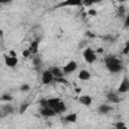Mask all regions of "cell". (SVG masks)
Listing matches in <instances>:
<instances>
[{
    "mask_svg": "<svg viewBox=\"0 0 129 129\" xmlns=\"http://www.w3.org/2000/svg\"><path fill=\"white\" fill-rule=\"evenodd\" d=\"M105 66L110 73H119L123 70L122 61L115 55H107L105 58Z\"/></svg>",
    "mask_w": 129,
    "mask_h": 129,
    "instance_id": "cell-1",
    "label": "cell"
},
{
    "mask_svg": "<svg viewBox=\"0 0 129 129\" xmlns=\"http://www.w3.org/2000/svg\"><path fill=\"white\" fill-rule=\"evenodd\" d=\"M83 57L85 59L86 62L92 64L94 63L96 60H97V55H96V52L91 48V47H88L86 48L84 51H83Z\"/></svg>",
    "mask_w": 129,
    "mask_h": 129,
    "instance_id": "cell-2",
    "label": "cell"
},
{
    "mask_svg": "<svg viewBox=\"0 0 129 129\" xmlns=\"http://www.w3.org/2000/svg\"><path fill=\"white\" fill-rule=\"evenodd\" d=\"M54 80V77L52 76L51 72L49 70H45L41 73V83L43 85H49Z\"/></svg>",
    "mask_w": 129,
    "mask_h": 129,
    "instance_id": "cell-3",
    "label": "cell"
},
{
    "mask_svg": "<svg viewBox=\"0 0 129 129\" xmlns=\"http://www.w3.org/2000/svg\"><path fill=\"white\" fill-rule=\"evenodd\" d=\"M117 92L118 93H121V94H125L127 92H129V79L125 76L123 77L120 85L118 86V89H117Z\"/></svg>",
    "mask_w": 129,
    "mask_h": 129,
    "instance_id": "cell-4",
    "label": "cell"
},
{
    "mask_svg": "<svg viewBox=\"0 0 129 129\" xmlns=\"http://www.w3.org/2000/svg\"><path fill=\"white\" fill-rule=\"evenodd\" d=\"M78 68V63L75 61V60H70L67 64L63 66L62 68V71H63V74H71L73 72H75Z\"/></svg>",
    "mask_w": 129,
    "mask_h": 129,
    "instance_id": "cell-5",
    "label": "cell"
},
{
    "mask_svg": "<svg viewBox=\"0 0 129 129\" xmlns=\"http://www.w3.org/2000/svg\"><path fill=\"white\" fill-rule=\"evenodd\" d=\"M39 43H40V39H39V38H35L34 40H32V41L30 42V45H29L28 49H29V51L31 52V54H32L33 56L36 55L37 52H38Z\"/></svg>",
    "mask_w": 129,
    "mask_h": 129,
    "instance_id": "cell-6",
    "label": "cell"
},
{
    "mask_svg": "<svg viewBox=\"0 0 129 129\" xmlns=\"http://www.w3.org/2000/svg\"><path fill=\"white\" fill-rule=\"evenodd\" d=\"M4 59H5V64L8 67V68H14L17 66L18 63V58L17 56H10L9 54L8 55H5L4 56Z\"/></svg>",
    "mask_w": 129,
    "mask_h": 129,
    "instance_id": "cell-7",
    "label": "cell"
},
{
    "mask_svg": "<svg viewBox=\"0 0 129 129\" xmlns=\"http://www.w3.org/2000/svg\"><path fill=\"white\" fill-rule=\"evenodd\" d=\"M83 2L81 0H67L60 2L56 7H64V6H81Z\"/></svg>",
    "mask_w": 129,
    "mask_h": 129,
    "instance_id": "cell-8",
    "label": "cell"
},
{
    "mask_svg": "<svg viewBox=\"0 0 129 129\" xmlns=\"http://www.w3.org/2000/svg\"><path fill=\"white\" fill-rule=\"evenodd\" d=\"M78 100H79V102H80L82 105H84V106H86V107L91 106V105H92V102H93L92 97L89 96V95H81Z\"/></svg>",
    "mask_w": 129,
    "mask_h": 129,
    "instance_id": "cell-9",
    "label": "cell"
},
{
    "mask_svg": "<svg viewBox=\"0 0 129 129\" xmlns=\"http://www.w3.org/2000/svg\"><path fill=\"white\" fill-rule=\"evenodd\" d=\"M13 112H14V108H13V106H11L9 104L3 105L1 107V117H4L6 115H10Z\"/></svg>",
    "mask_w": 129,
    "mask_h": 129,
    "instance_id": "cell-10",
    "label": "cell"
},
{
    "mask_svg": "<svg viewBox=\"0 0 129 129\" xmlns=\"http://www.w3.org/2000/svg\"><path fill=\"white\" fill-rule=\"evenodd\" d=\"M107 100L110 103H113V104H117V103L121 102L120 97L117 95V93H114V92H110V93L107 94Z\"/></svg>",
    "mask_w": 129,
    "mask_h": 129,
    "instance_id": "cell-11",
    "label": "cell"
},
{
    "mask_svg": "<svg viewBox=\"0 0 129 129\" xmlns=\"http://www.w3.org/2000/svg\"><path fill=\"white\" fill-rule=\"evenodd\" d=\"M50 72H51V74H52V76L54 77V79H58V78H63V71L61 70V69H59V68H57V67H52V68H50V69H48Z\"/></svg>",
    "mask_w": 129,
    "mask_h": 129,
    "instance_id": "cell-12",
    "label": "cell"
},
{
    "mask_svg": "<svg viewBox=\"0 0 129 129\" xmlns=\"http://www.w3.org/2000/svg\"><path fill=\"white\" fill-rule=\"evenodd\" d=\"M112 110H113V107L110 106V105H107V104H102L98 107V112L101 115H106Z\"/></svg>",
    "mask_w": 129,
    "mask_h": 129,
    "instance_id": "cell-13",
    "label": "cell"
},
{
    "mask_svg": "<svg viewBox=\"0 0 129 129\" xmlns=\"http://www.w3.org/2000/svg\"><path fill=\"white\" fill-rule=\"evenodd\" d=\"M39 112H40V115H42L43 117H47V118L53 117L56 115L55 112L53 111V109H51V108H40Z\"/></svg>",
    "mask_w": 129,
    "mask_h": 129,
    "instance_id": "cell-14",
    "label": "cell"
},
{
    "mask_svg": "<svg viewBox=\"0 0 129 129\" xmlns=\"http://www.w3.org/2000/svg\"><path fill=\"white\" fill-rule=\"evenodd\" d=\"M66 110H67V106H66V104H64L63 101H60V102L53 108V111L55 112V114L63 113V112H66Z\"/></svg>",
    "mask_w": 129,
    "mask_h": 129,
    "instance_id": "cell-15",
    "label": "cell"
},
{
    "mask_svg": "<svg viewBox=\"0 0 129 129\" xmlns=\"http://www.w3.org/2000/svg\"><path fill=\"white\" fill-rule=\"evenodd\" d=\"M63 121L68 123H76L78 121V114L77 113H70L63 117Z\"/></svg>",
    "mask_w": 129,
    "mask_h": 129,
    "instance_id": "cell-16",
    "label": "cell"
},
{
    "mask_svg": "<svg viewBox=\"0 0 129 129\" xmlns=\"http://www.w3.org/2000/svg\"><path fill=\"white\" fill-rule=\"evenodd\" d=\"M61 100L59 99V98H48V99H46V102H47V106H48V108H51V109H53L59 102H60Z\"/></svg>",
    "mask_w": 129,
    "mask_h": 129,
    "instance_id": "cell-17",
    "label": "cell"
},
{
    "mask_svg": "<svg viewBox=\"0 0 129 129\" xmlns=\"http://www.w3.org/2000/svg\"><path fill=\"white\" fill-rule=\"evenodd\" d=\"M78 78H79L81 81H88V80H90V78H91V74H90L87 70H82V71L79 73Z\"/></svg>",
    "mask_w": 129,
    "mask_h": 129,
    "instance_id": "cell-18",
    "label": "cell"
},
{
    "mask_svg": "<svg viewBox=\"0 0 129 129\" xmlns=\"http://www.w3.org/2000/svg\"><path fill=\"white\" fill-rule=\"evenodd\" d=\"M12 100H13V97L8 93L2 94V96H1V101H3V102H10Z\"/></svg>",
    "mask_w": 129,
    "mask_h": 129,
    "instance_id": "cell-19",
    "label": "cell"
},
{
    "mask_svg": "<svg viewBox=\"0 0 129 129\" xmlns=\"http://www.w3.org/2000/svg\"><path fill=\"white\" fill-rule=\"evenodd\" d=\"M114 127H115V129H128V127L126 126V124L124 122H122V121L116 122L114 124Z\"/></svg>",
    "mask_w": 129,
    "mask_h": 129,
    "instance_id": "cell-20",
    "label": "cell"
},
{
    "mask_svg": "<svg viewBox=\"0 0 129 129\" xmlns=\"http://www.w3.org/2000/svg\"><path fill=\"white\" fill-rule=\"evenodd\" d=\"M29 106H30V103H29V102H25V103H23V104L21 105L20 109H19V114H23L24 112H26V110L29 108Z\"/></svg>",
    "mask_w": 129,
    "mask_h": 129,
    "instance_id": "cell-21",
    "label": "cell"
},
{
    "mask_svg": "<svg viewBox=\"0 0 129 129\" xmlns=\"http://www.w3.org/2000/svg\"><path fill=\"white\" fill-rule=\"evenodd\" d=\"M125 11H126V8H125V6L124 5H120L118 8H117V14H118V16H124L125 15Z\"/></svg>",
    "mask_w": 129,
    "mask_h": 129,
    "instance_id": "cell-22",
    "label": "cell"
},
{
    "mask_svg": "<svg viewBox=\"0 0 129 129\" xmlns=\"http://www.w3.org/2000/svg\"><path fill=\"white\" fill-rule=\"evenodd\" d=\"M32 62H33L34 66H37V67L41 66V59H40V57H38L37 55H34V56H33Z\"/></svg>",
    "mask_w": 129,
    "mask_h": 129,
    "instance_id": "cell-23",
    "label": "cell"
},
{
    "mask_svg": "<svg viewBox=\"0 0 129 129\" xmlns=\"http://www.w3.org/2000/svg\"><path fill=\"white\" fill-rule=\"evenodd\" d=\"M122 53L125 54V55H129V40L126 41L125 46H124V48H123V50H122Z\"/></svg>",
    "mask_w": 129,
    "mask_h": 129,
    "instance_id": "cell-24",
    "label": "cell"
},
{
    "mask_svg": "<svg viewBox=\"0 0 129 129\" xmlns=\"http://www.w3.org/2000/svg\"><path fill=\"white\" fill-rule=\"evenodd\" d=\"M19 89H20L21 92H29L30 91V86L28 84H23V85L20 86Z\"/></svg>",
    "mask_w": 129,
    "mask_h": 129,
    "instance_id": "cell-25",
    "label": "cell"
},
{
    "mask_svg": "<svg viewBox=\"0 0 129 129\" xmlns=\"http://www.w3.org/2000/svg\"><path fill=\"white\" fill-rule=\"evenodd\" d=\"M87 14H88L89 16H97L98 12H97V10H95V9L91 8V9H89V11L87 12Z\"/></svg>",
    "mask_w": 129,
    "mask_h": 129,
    "instance_id": "cell-26",
    "label": "cell"
},
{
    "mask_svg": "<svg viewBox=\"0 0 129 129\" xmlns=\"http://www.w3.org/2000/svg\"><path fill=\"white\" fill-rule=\"evenodd\" d=\"M22 55H23V57H29V56H31L32 54H31V52L29 51V49H28V48H26V49H24V50H23Z\"/></svg>",
    "mask_w": 129,
    "mask_h": 129,
    "instance_id": "cell-27",
    "label": "cell"
},
{
    "mask_svg": "<svg viewBox=\"0 0 129 129\" xmlns=\"http://www.w3.org/2000/svg\"><path fill=\"white\" fill-rule=\"evenodd\" d=\"M57 83H62V84H68V81L66 80V79H63V78H58V79H54Z\"/></svg>",
    "mask_w": 129,
    "mask_h": 129,
    "instance_id": "cell-28",
    "label": "cell"
},
{
    "mask_svg": "<svg viewBox=\"0 0 129 129\" xmlns=\"http://www.w3.org/2000/svg\"><path fill=\"white\" fill-rule=\"evenodd\" d=\"M125 26L129 27V13L126 15V18H125Z\"/></svg>",
    "mask_w": 129,
    "mask_h": 129,
    "instance_id": "cell-29",
    "label": "cell"
},
{
    "mask_svg": "<svg viewBox=\"0 0 129 129\" xmlns=\"http://www.w3.org/2000/svg\"><path fill=\"white\" fill-rule=\"evenodd\" d=\"M9 55H10V56H15V57L17 56V54H16L15 51H13V50H10V51H9Z\"/></svg>",
    "mask_w": 129,
    "mask_h": 129,
    "instance_id": "cell-30",
    "label": "cell"
},
{
    "mask_svg": "<svg viewBox=\"0 0 129 129\" xmlns=\"http://www.w3.org/2000/svg\"><path fill=\"white\" fill-rule=\"evenodd\" d=\"M75 92L78 93V94H80V93L82 92V89H81V88H76V89H75Z\"/></svg>",
    "mask_w": 129,
    "mask_h": 129,
    "instance_id": "cell-31",
    "label": "cell"
},
{
    "mask_svg": "<svg viewBox=\"0 0 129 129\" xmlns=\"http://www.w3.org/2000/svg\"><path fill=\"white\" fill-rule=\"evenodd\" d=\"M97 52H98V53H102V52H103V48H102V47H99V48L97 49Z\"/></svg>",
    "mask_w": 129,
    "mask_h": 129,
    "instance_id": "cell-32",
    "label": "cell"
}]
</instances>
